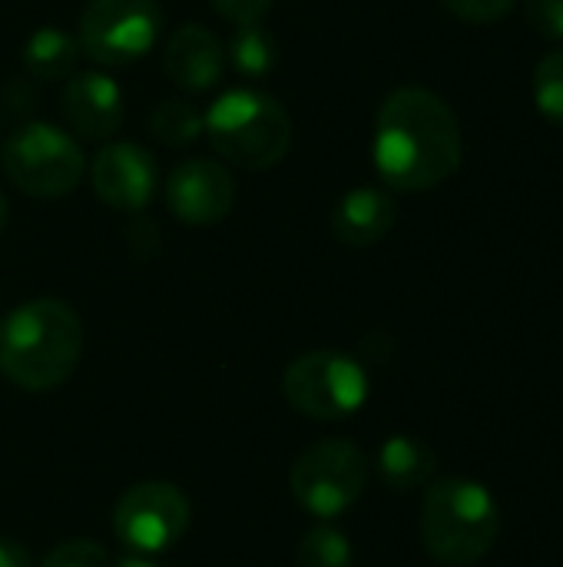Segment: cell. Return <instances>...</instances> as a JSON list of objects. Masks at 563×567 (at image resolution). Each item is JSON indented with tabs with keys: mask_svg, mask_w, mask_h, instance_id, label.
I'll list each match as a JSON object with an SVG mask.
<instances>
[{
	"mask_svg": "<svg viewBox=\"0 0 563 567\" xmlns=\"http://www.w3.org/2000/svg\"><path fill=\"white\" fill-rule=\"evenodd\" d=\"M372 159L385 186L425 193L451 179L465 159V133L438 93L402 86L388 93L375 120Z\"/></svg>",
	"mask_w": 563,
	"mask_h": 567,
	"instance_id": "6da1fadb",
	"label": "cell"
},
{
	"mask_svg": "<svg viewBox=\"0 0 563 567\" xmlns=\"http://www.w3.org/2000/svg\"><path fill=\"white\" fill-rule=\"evenodd\" d=\"M83 355V322L60 299H30L0 319V375L23 392L63 385Z\"/></svg>",
	"mask_w": 563,
	"mask_h": 567,
	"instance_id": "7a4b0ae2",
	"label": "cell"
},
{
	"mask_svg": "<svg viewBox=\"0 0 563 567\" xmlns=\"http://www.w3.org/2000/svg\"><path fill=\"white\" fill-rule=\"evenodd\" d=\"M501 508L491 492L471 478H441L421 505V542L445 567L478 565L498 542Z\"/></svg>",
	"mask_w": 563,
	"mask_h": 567,
	"instance_id": "3957f363",
	"label": "cell"
},
{
	"mask_svg": "<svg viewBox=\"0 0 563 567\" xmlns=\"http://www.w3.org/2000/svg\"><path fill=\"white\" fill-rule=\"evenodd\" d=\"M212 150L242 169L279 166L292 146V120L285 106L256 86H232L202 113Z\"/></svg>",
	"mask_w": 563,
	"mask_h": 567,
	"instance_id": "277c9868",
	"label": "cell"
},
{
	"mask_svg": "<svg viewBox=\"0 0 563 567\" xmlns=\"http://www.w3.org/2000/svg\"><path fill=\"white\" fill-rule=\"evenodd\" d=\"M0 163L17 189L40 199H60L73 193L86 169L80 140L43 120H30L17 126L3 140Z\"/></svg>",
	"mask_w": 563,
	"mask_h": 567,
	"instance_id": "5b68a950",
	"label": "cell"
},
{
	"mask_svg": "<svg viewBox=\"0 0 563 567\" xmlns=\"http://www.w3.org/2000/svg\"><path fill=\"white\" fill-rule=\"evenodd\" d=\"M282 389L295 412L319 419V422H335V419L355 415L365 405L368 375L352 355L319 349V352L299 355L285 369Z\"/></svg>",
	"mask_w": 563,
	"mask_h": 567,
	"instance_id": "8992f818",
	"label": "cell"
},
{
	"mask_svg": "<svg viewBox=\"0 0 563 567\" xmlns=\"http://www.w3.org/2000/svg\"><path fill=\"white\" fill-rule=\"evenodd\" d=\"M163 37V10L156 0H90L80 13V53L100 66H126L143 60Z\"/></svg>",
	"mask_w": 563,
	"mask_h": 567,
	"instance_id": "52a82bcc",
	"label": "cell"
},
{
	"mask_svg": "<svg viewBox=\"0 0 563 567\" xmlns=\"http://www.w3.org/2000/svg\"><path fill=\"white\" fill-rule=\"evenodd\" d=\"M368 482V458L352 442H319L292 465L289 488L295 502L315 518H338L348 512Z\"/></svg>",
	"mask_w": 563,
	"mask_h": 567,
	"instance_id": "ba28073f",
	"label": "cell"
},
{
	"mask_svg": "<svg viewBox=\"0 0 563 567\" xmlns=\"http://www.w3.org/2000/svg\"><path fill=\"white\" fill-rule=\"evenodd\" d=\"M189 518H192L189 498L176 485L143 482L119 498L113 512V532L129 551L159 555L186 535Z\"/></svg>",
	"mask_w": 563,
	"mask_h": 567,
	"instance_id": "9c48e42d",
	"label": "cell"
},
{
	"mask_svg": "<svg viewBox=\"0 0 563 567\" xmlns=\"http://www.w3.org/2000/svg\"><path fill=\"white\" fill-rule=\"evenodd\" d=\"M166 209L186 226H216L232 213L236 179L219 159L192 156L173 166L163 186Z\"/></svg>",
	"mask_w": 563,
	"mask_h": 567,
	"instance_id": "30bf717a",
	"label": "cell"
},
{
	"mask_svg": "<svg viewBox=\"0 0 563 567\" xmlns=\"http://www.w3.org/2000/svg\"><path fill=\"white\" fill-rule=\"evenodd\" d=\"M90 183L100 203L116 213H143L159 189V166L139 143L113 140L90 163Z\"/></svg>",
	"mask_w": 563,
	"mask_h": 567,
	"instance_id": "8fae6325",
	"label": "cell"
},
{
	"mask_svg": "<svg viewBox=\"0 0 563 567\" xmlns=\"http://www.w3.org/2000/svg\"><path fill=\"white\" fill-rule=\"evenodd\" d=\"M123 90L100 70L70 73L63 86V116L76 140H110L123 126Z\"/></svg>",
	"mask_w": 563,
	"mask_h": 567,
	"instance_id": "7c38bea8",
	"label": "cell"
},
{
	"mask_svg": "<svg viewBox=\"0 0 563 567\" xmlns=\"http://www.w3.org/2000/svg\"><path fill=\"white\" fill-rule=\"evenodd\" d=\"M163 66H166V76L176 86H183L189 93H202V90H212L222 80L226 50H222L219 37L209 27L183 23L166 37Z\"/></svg>",
	"mask_w": 563,
	"mask_h": 567,
	"instance_id": "4fadbf2b",
	"label": "cell"
},
{
	"mask_svg": "<svg viewBox=\"0 0 563 567\" xmlns=\"http://www.w3.org/2000/svg\"><path fill=\"white\" fill-rule=\"evenodd\" d=\"M395 216H398V206H395V199L385 189L358 186V189H348L335 203V209H332V233H335L338 243L365 249V246L382 243L392 233Z\"/></svg>",
	"mask_w": 563,
	"mask_h": 567,
	"instance_id": "5bb4252c",
	"label": "cell"
},
{
	"mask_svg": "<svg viewBox=\"0 0 563 567\" xmlns=\"http://www.w3.org/2000/svg\"><path fill=\"white\" fill-rule=\"evenodd\" d=\"M378 475L395 492H415L431 482L435 452L411 435H395L378 452Z\"/></svg>",
	"mask_w": 563,
	"mask_h": 567,
	"instance_id": "9a60e30c",
	"label": "cell"
},
{
	"mask_svg": "<svg viewBox=\"0 0 563 567\" xmlns=\"http://www.w3.org/2000/svg\"><path fill=\"white\" fill-rule=\"evenodd\" d=\"M76 60H80V43L60 27H40L23 43V70L37 83L66 80L76 70Z\"/></svg>",
	"mask_w": 563,
	"mask_h": 567,
	"instance_id": "2e32d148",
	"label": "cell"
},
{
	"mask_svg": "<svg viewBox=\"0 0 563 567\" xmlns=\"http://www.w3.org/2000/svg\"><path fill=\"white\" fill-rule=\"evenodd\" d=\"M226 60L232 63V70L242 80H262L279 63V43L262 27V20L259 23H239L236 33H232V40H229Z\"/></svg>",
	"mask_w": 563,
	"mask_h": 567,
	"instance_id": "e0dca14e",
	"label": "cell"
},
{
	"mask_svg": "<svg viewBox=\"0 0 563 567\" xmlns=\"http://www.w3.org/2000/svg\"><path fill=\"white\" fill-rule=\"evenodd\" d=\"M149 130L166 146H186V143H192V140H199L206 133V120H202V113L196 106H189L183 100H169V103H159L153 110Z\"/></svg>",
	"mask_w": 563,
	"mask_h": 567,
	"instance_id": "ac0fdd59",
	"label": "cell"
},
{
	"mask_svg": "<svg viewBox=\"0 0 563 567\" xmlns=\"http://www.w3.org/2000/svg\"><path fill=\"white\" fill-rule=\"evenodd\" d=\"M299 567H352V545L342 532L319 525L312 528L295 551Z\"/></svg>",
	"mask_w": 563,
	"mask_h": 567,
	"instance_id": "d6986e66",
	"label": "cell"
},
{
	"mask_svg": "<svg viewBox=\"0 0 563 567\" xmlns=\"http://www.w3.org/2000/svg\"><path fill=\"white\" fill-rule=\"evenodd\" d=\"M534 103L541 116L563 130V47L548 53L534 70Z\"/></svg>",
	"mask_w": 563,
	"mask_h": 567,
	"instance_id": "ffe728a7",
	"label": "cell"
},
{
	"mask_svg": "<svg viewBox=\"0 0 563 567\" xmlns=\"http://www.w3.org/2000/svg\"><path fill=\"white\" fill-rule=\"evenodd\" d=\"M40 567H110V555L96 545V542H86V538H76V542H63L56 545Z\"/></svg>",
	"mask_w": 563,
	"mask_h": 567,
	"instance_id": "44dd1931",
	"label": "cell"
},
{
	"mask_svg": "<svg viewBox=\"0 0 563 567\" xmlns=\"http://www.w3.org/2000/svg\"><path fill=\"white\" fill-rule=\"evenodd\" d=\"M518 0H441V7L465 23H494L514 10Z\"/></svg>",
	"mask_w": 563,
	"mask_h": 567,
	"instance_id": "7402d4cb",
	"label": "cell"
},
{
	"mask_svg": "<svg viewBox=\"0 0 563 567\" xmlns=\"http://www.w3.org/2000/svg\"><path fill=\"white\" fill-rule=\"evenodd\" d=\"M528 23L548 37V40H563V0H521Z\"/></svg>",
	"mask_w": 563,
	"mask_h": 567,
	"instance_id": "603a6c76",
	"label": "cell"
},
{
	"mask_svg": "<svg viewBox=\"0 0 563 567\" xmlns=\"http://www.w3.org/2000/svg\"><path fill=\"white\" fill-rule=\"evenodd\" d=\"M216 13H222L229 23H259L275 0H209Z\"/></svg>",
	"mask_w": 563,
	"mask_h": 567,
	"instance_id": "cb8c5ba5",
	"label": "cell"
},
{
	"mask_svg": "<svg viewBox=\"0 0 563 567\" xmlns=\"http://www.w3.org/2000/svg\"><path fill=\"white\" fill-rule=\"evenodd\" d=\"M0 567H33V558L20 542L0 538Z\"/></svg>",
	"mask_w": 563,
	"mask_h": 567,
	"instance_id": "d4e9b609",
	"label": "cell"
},
{
	"mask_svg": "<svg viewBox=\"0 0 563 567\" xmlns=\"http://www.w3.org/2000/svg\"><path fill=\"white\" fill-rule=\"evenodd\" d=\"M116 567H156V565L136 555V558H123V561H119V565H116Z\"/></svg>",
	"mask_w": 563,
	"mask_h": 567,
	"instance_id": "484cf974",
	"label": "cell"
},
{
	"mask_svg": "<svg viewBox=\"0 0 563 567\" xmlns=\"http://www.w3.org/2000/svg\"><path fill=\"white\" fill-rule=\"evenodd\" d=\"M3 226H7V199L0 193V233H3Z\"/></svg>",
	"mask_w": 563,
	"mask_h": 567,
	"instance_id": "4316f807",
	"label": "cell"
}]
</instances>
